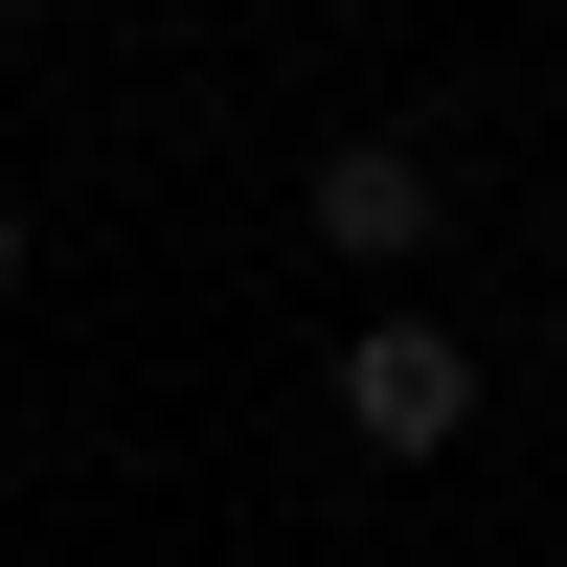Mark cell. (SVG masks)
<instances>
[{"mask_svg": "<svg viewBox=\"0 0 567 567\" xmlns=\"http://www.w3.org/2000/svg\"><path fill=\"white\" fill-rule=\"evenodd\" d=\"M341 432L363 454H454L477 432V341H454V318H363L341 341Z\"/></svg>", "mask_w": 567, "mask_h": 567, "instance_id": "1", "label": "cell"}, {"mask_svg": "<svg viewBox=\"0 0 567 567\" xmlns=\"http://www.w3.org/2000/svg\"><path fill=\"white\" fill-rule=\"evenodd\" d=\"M296 227H318V250H341V272H409V250H432V227H454V182L409 159V136H341V159L296 182Z\"/></svg>", "mask_w": 567, "mask_h": 567, "instance_id": "2", "label": "cell"}, {"mask_svg": "<svg viewBox=\"0 0 567 567\" xmlns=\"http://www.w3.org/2000/svg\"><path fill=\"white\" fill-rule=\"evenodd\" d=\"M0 296H23V205H0Z\"/></svg>", "mask_w": 567, "mask_h": 567, "instance_id": "3", "label": "cell"}, {"mask_svg": "<svg viewBox=\"0 0 567 567\" xmlns=\"http://www.w3.org/2000/svg\"><path fill=\"white\" fill-rule=\"evenodd\" d=\"M0 23H45V0H0Z\"/></svg>", "mask_w": 567, "mask_h": 567, "instance_id": "4", "label": "cell"}]
</instances>
